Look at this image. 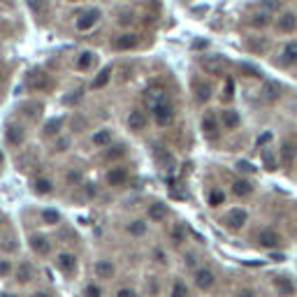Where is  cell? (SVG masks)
Segmentation results:
<instances>
[{
    "label": "cell",
    "mask_w": 297,
    "mask_h": 297,
    "mask_svg": "<svg viewBox=\"0 0 297 297\" xmlns=\"http://www.w3.org/2000/svg\"><path fill=\"white\" fill-rule=\"evenodd\" d=\"M100 17H102V12L98 10V7H91V10L82 12L77 17V21H75V26H77V30H91L93 26H98Z\"/></svg>",
    "instance_id": "1"
},
{
    "label": "cell",
    "mask_w": 297,
    "mask_h": 297,
    "mask_svg": "<svg viewBox=\"0 0 297 297\" xmlns=\"http://www.w3.org/2000/svg\"><path fill=\"white\" fill-rule=\"evenodd\" d=\"M151 109H154V119H156L158 126L165 128V126H170V123L174 121V109H172V105H167L165 100L158 102V105H154Z\"/></svg>",
    "instance_id": "2"
},
{
    "label": "cell",
    "mask_w": 297,
    "mask_h": 297,
    "mask_svg": "<svg viewBox=\"0 0 297 297\" xmlns=\"http://www.w3.org/2000/svg\"><path fill=\"white\" fill-rule=\"evenodd\" d=\"M258 244L263 248H281V244H283V239H281V235L276 230H270V228H265V230L258 232Z\"/></svg>",
    "instance_id": "3"
},
{
    "label": "cell",
    "mask_w": 297,
    "mask_h": 297,
    "mask_svg": "<svg viewBox=\"0 0 297 297\" xmlns=\"http://www.w3.org/2000/svg\"><path fill=\"white\" fill-rule=\"evenodd\" d=\"M246 220H248V214L244 209H232V211H228V216H226V226L230 228V230H239V228H244Z\"/></svg>",
    "instance_id": "4"
},
{
    "label": "cell",
    "mask_w": 297,
    "mask_h": 297,
    "mask_svg": "<svg viewBox=\"0 0 297 297\" xmlns=\"http://www.w3.org/2000/svg\"><path fill=\"white\" fill-rule=\"evenodd\" d=\"M56 267L63 272V274H72L77 270V258L72 253H58L56 255Z\"/></svg>",
    "instance_id": "5"
},
{
    "label": "cell",
    "mask_w": 297,
    "mask_h": 297,
    "mask_svg": "<svg viewBox=\"0 0 297 297\" xmlns=\"http://www.w3.org/2000/svg\"><path fill=\"white\" fill-rule=\"evenodd\" d=\"M132 47H137V35H132V33H123L114 40V49H119V51H128Z\"/></svg>",
    "instance_id": "6"
},
{
    "label": "cell",
    "mask_w": 297,
    "mask_h": 297,
    "mask_svg": "<svg viewBox=\"0 0 297 297\" xmlns=\"http://www.w3.org/2000/svg\"><path fill=\"white\" fill-rule=\"evenodd\" d=\"M126 179H128L126 167H112V170L107 172V183H109V186H123Z\"/></svg>",
    "instance_id": "7"
},
{
    "label": "cell",
    "mask_w": 297,
    "mask_h": 297,
    "mask_svg": "<svg viewBox=\"0 0 297 297\" xmlns=\"http://www.w3.org/2000/svg\"><path fill=\"white\" fill-rule=\"evenodd\" d=\"M144 126H146V116H144L139 109H132L130 114H128V128L139 132V130H144Z\"/></svg>",
    "instance_id": "8"
},
{
    "label": "cell",
    "mask_w": 297,
    "mask_h": 297,
    "mask_svg": "<svg viewBox=\"0 0 297 297\" xmlns=\"http://www.w3.org/2000/svg\"><path fill=\"white\" fill-rule=\"evenodd\" d=\"M195 283H198V288H202V290H209V288L214 286V272L198 270L195 272Z\"/></svg>",
    "instance_id": "9"
},
{
    "label": "cell",
    "mask_w": 297,
    "mask_h": 297,
    "mask_svg": "<svg viewBox=\"0 0 297 297\" xmlns=\"http://www.w3.org/2000/svg\"><path fill=\"white\" fill-rule=\"evenodd\" d=\"M276 26H279V30H283V33H290V30L297 28V17L292 12H283L279 17V23H276Z\"/></svg>",
    "instance_id": "10"
},
{
    "label": "cell",
    "mask_w": 297,
    "mask_h": 297,
    "mask_svg": "<svg viewBox=\"0 0 297 297\" xmlns=\"http://www.w3.org/2000/svg\"><path fill=\"white\" fill-rule=\"evenodd\" d=\"M30 246H33V251L38 255H47L51 251L49 239H47V237H42V235H35L33 239H30Z\"/></svg>",
    "instance_id": "11"
},
{
    "label": "cell",
    "mask_w": 297,
    "mask_h": 297,
    "mask_svg": "<svg viewBox=\"0 0 297 297\" xmlns=\"http://www.w3.org/2000/svg\"><path fill=\"white\" fill-rule=\"evenodd\" d=\"M109 79H112V67H102V70L95 75L93 82H91V88H93V91H100V88H105L107 84H109Z\"/></svg>",
    "instance_id": "12"
},
{
    "label": "cell",
    "mask_w": 297,
    "mask_h": 297,
    "mask_svg": "<svg viewBox=\"0 0 297 297\" xmlns=\"http://www.w3.org/2000/svg\"><path fill=\"white\" fill-rule=\"evenodd\" d=\"M274 286L283 297H288V295L295 292V286H292V281L288 279V276H274Z\"/></svg>",
    "instance_id": "13"
},
{
    "label": "cell",
    "mask_w": 297,
    "mask_h": 297,
    "mask_svg": "<svg viewBox=\"0 0 297 297\" xmlns=\"http://www.w3.org/2000/svg\"><path fill=\"white\" fill-rule=\"evenodd\" d=\"M193 91H195V100L198 102H207L211 98V86L204 82H195L193 84Z\"/></svg>",
    "instance_id": "14"
},
{
    "label": "cell",
    "mask_w": 297,
    "mask_h": 297,
    "mask_svg": "<svg viewBox=\"0 0 297 297\" xmlns=\"http://www.w3.org/2000/svg\"><path fill=\"white\" fill-rule=\"evenodd\" d=\"M270 21H272V14L267 10H263V12H255V14H251V19H248V23L253 28H265V26H270Z\"/></svg>",
    "instance_id": "15"
},
{
    "label": "cell",
    "mask_w": 297,
    "mask_h": 297,
    "mask_svg": "<svg viewBox=\"0 0 297 297\" xmlns=\"http://www.w3.org/2000/svg\"><path fill=\"white\" fill-rule=\"evenodd\" d=\"M281 61H283V65H295L297 63V42H290L283 47V51H281Z\"/></svg>",
    "instance_id": "16"
},
{
    "label": "cell",
    "mask_w": 297,
    "mask_h": 297,
    "mask_svg": "<svg viewBox=\"0 0 297 297\" xmlns=\"http://www.w3.org/2000/svg\"><path fill=\"white\" fill-rule=\"evenodd\" d=\"M232 193H235L237 198H246V195L253 193V186H251V181H246V179H237V181L232 183Z\"/></svg>",
    "instance_id": "17"
},
{
    "label": "cell",
    "mask_w": 297,
    "mask_h": 297,
    "mask_svg": "<svg viewBox=\"0 0 297 297\" xmlns=\"http://www.w3.org/2000/svg\"><path fill=\"white\" fill-rule=\"evenodd\" d=\"M148 218L156 220V223H160V220L167 218V207L160 202H154L151 207H148Z\"/></svg>",
    "instance_id": "18"
},
{
    "label": "cell",
    "mask_w": 297,
    "mask_h": 297,
    "mask_svg": "<svg viewBox=\"0 0 297 297\" xmlns=\"http://www.w3.org/2000/svg\"><path fill=\"white\" fill-rule=\"evenodd\" d=\"M7 142L14 144V146L23 144V130H21V126H14V123H10V126H7Z\"/></svg>",
    "instance_id": "19"
},
{
    "label": "cell",
    "mask_w": 297,
    "mask_h": 297,
    "mask_svg": "<svg viewBox=\"0 0 297 297\" xmlns=\"http://www.w3.org/2000/svg\"><path fill=\"white\" fill-rule=\"evenodd\" d=\"M202 130L207 137H216V135H218V123H216L214 114H207L202 119Z\"/></svg>",
    "instance_id": "20"
},
{
    "label": "cell",
    "mask_w": 297,
    "mask_h": 297,
    "mask_svg": "<svg viewBox=\"0 0 297 297\" xmlns=\"http://www.w3.org/2000/svg\"><path fill=\"white\" fill-rule=\"evenodd\" d=\"M28 84H30V88H38V91H44V88H49V77H47L44 72H35V75H30Z\"/></svg>",
    "instance_id": "21"
},
{
    "label": "cell",
    "mask_w": 297,
    "mask_h": 297,
    "mask_svg": "<svg viewBox=\"0 0 297 297\" xmlns=\"http://www.w3.org/2000/svg\"><path fill=\"white\" fill-rule=\"evenodd\" d=\"M28 3H30V10H33V14L38 19H47L49 17V7H47V3H44V0H28Z\"/></svg>",
    "instance_id": "22"
},
{
    "label": "cell",
    "mask_w": 297,
    "mask_h": 297,
    "mask_svg": "<svg viewBox=\"0 0 297 297\" xmlns=\"http://www.w3.org/2000/svg\"><path fill=\"white\" fill-rule=\"evenodd\" d=\"M220 119H223V126L226 128H237L239 126V121H242V119H239V114H237L235 109H223V114H220Z\"/></svg>",
    "instance_id": "23"
},
{
    "label": "cell",
    "mask_w": 297,
    "mask_h": 297,
    "mask_svg": "<svg viewBox=\"0 0 297 297\" xmlns=\"http://www.w3.org/2000/svg\"><path fill=\"white\" fill-rule=\"evenodd\" d=\"M95 65V54L93 51H84L77 58V70H91Z\"/></svg>",
    "instance_id": "24"
},
{
    "label": "cell",
    "mask_w": 297,
    "mask_h": 297,
    "mask_svg": "<svg viewBox=\"0 0 297 297\" xmlns=\"http://www.w3.org/2000/svg\"><path fill=\"white\" fill-rule=\"evenodd\" d=\"M95 274H98L100 279H112V274H114V265H112L109 260H100V263L95 265Z\"/></svg>",
    "instance_id": "25"
},
{
    "label": "cell",
    "mask_w": 297,
    "mask_h": 297,
    "mask_svg": "<svg viewBox=\"0 0 297 297\" xmlns=\"http://www.w3.org/2000/svg\"><path fill=\"white\" fill-rule=\"evenodd\" d=\"M202 67L211 75H220L223 72V61L220 58H202Z\"/></svg>",
    "instance_id": "26"
},
{
    "label": "cell",
    "mask_w": 297,
    "mask_h": 297,
    "mask_svg": "<svg viewBox=\"0 0 297 297\" xmlns=\"http://www.w3.org/2000/svg\"><path fill=\"white\" fill-rule=\"evenodd\" d=\"M95 146H112V130H98L93 135Z\"/></svg>",
    "instance_id": "27"
},
{
    "label": "cell",
    "mask_w": 297,
    "mask_h": 297,
    "mask_svg": "<svg viewBox=\"0 0 297 297\" xmlns=\"http://www.w3.org/2000/svg\"><path fill=\"white\" fill-rule=\"evenodd\" d=\"M17 279L21 281V283H28V281L33 279V267H30L28 263H21L17 267Z\"/></svg>",
    "instance_id": "28"
},
{
    "label": "cell",
    "mask_w": 297,
    "mask_h": 297,
    "mask_svg": "<svg viewBox=\"0 0 297 297\" xmlns=\"http://www.w3.org/2000/svg\"><path fill=\"white\" fill-rule=\"evenodd\" d=\"M128 232H130L132 237H142L144 232H146V223H144V220H132L130 226H128Z\"/></svg>",
    "instance_id": "29"
},
{
    "label": "cell",
    "mask_w": 297,
    "mask_h": 297,
    "mask_svg": "<svg viewBox=\"0 0 297 297\" xmlns=\"http://www.w3.org/2000/svg\"><path fill=\"white\" fill-rule=\"evenodd\" d=\"M172 297H188V288L183 281H174V286H172Z\"/></svg>",
    "instance_id": "30"
},
{
    "label": "cell",
    "mask_w": 297,
    "mask_h": 297,
    "mask_svg": "<svg viewBox=\"0 0 297 297\" xmlns=\"http://www.w3.org/2000/svg\"><path fill=\"white\" fill-rule=\"evenodd\" d=\"M35 191H38L40 195L51 193V181H49V179H38V181H35Z\"/></svg>",
    "instance_id": "31"
},
{
    "label": "cell",
    "mask_w": 297,
    "mask_h": 297,
    "mask_svg": "<svg viewBox=\"0 0 297 297\" xmlns=\"http://www.w3.org/2000/svg\"><path fill=\"white\" fill-rule=\"evenodd\" d=\"M263 160H265V165H267V170H276V167H279L276 156L272 154V151H263Z\"/></svg>",
    "instance_id": "32"
},
{
    "label": "cell",
    "mask_w": 297,
    "mask_h": 297,
    "mask_svg": "<svg viewBox=\"0 0 297 297\" xmlns=\"http://www.w3.org/2000/svg\"><path fill=\"white\" fill-rule=\"evenodd\" d=\"M132 21H135V14H132V12H128V10L119 12V23H121V26H130Z\"/></svg>",
    "instance_id": "33"
},
{
    "label": "cell",
    "mask_w": 297,
    "mask_h": 297,
    "mask_svg": "<svg viewBox=\"0 0 297 297\" xmlns=\"http://www.w3.org/2000/svg\"><path fill=\"white\" fill-rule=\"evenodd\" d=\"M223 200H226V195L220 191H211V195H209V204L211 207H220L223 204Z\"/></svg>",
    "instance_id": "34"
},
{
    "label": "cell",
    "mask_w": 297,
    "mask_h": 297,
    "mask_svg": "<svg viewBox=\"0 0 297 297\" xmlns=\"http://www.w3.org/2000/svg\"><path fill=\"white\" fill-rule=\"evenodd\" d=\"M292 158H295V144H292V142L288 144L286 142V144H283V160H286V163H290Z\"/></svg>",
    "instance_id": "35"
},
{
    "label": "cell",
    "mask_w": 297,
    "mask_h": 297,
    "mask_svg": "<svg viewBox=\"0 0 297 297\" xmlns=\"http://www.w3.org/2000/svg\"><path fill=\"white\" fill-rule=\"evenodd\" d=\"M84 295H86V297H100L102 292H100V288H98V286H93V283H91V286H86Z\"/></svg>",
    "instance_id": "36"
},
{
    "label": "cell",
    "mask_w": 297,
    "mask_h": 297,
    "mask_svg": "<svg viewBox=\"0 0 297 297\" xmlns=\"http://www.w3.org/2000/svg\"><path fill=\"white\" fill-rule=\"evenodd\" d=\"M42 218L47 220V223H58V214H56V211H42Z\"/></svg>",
    "instance_id": "37"
},
{
    "label": "cell",
    "mask_w": 297,
    "mask_h": 297,
    "mask_svg": "<svg viewBox=\"0 0 297 297\" xmlns=\"http://www.w3.org/2000/svg\"><path fill=\"white\" fill-rule=\"evenodd\" d=\"M126 151H123V146H114V151H112V146H109V151H107V158H119V156H123Z\"/></svg>",
    "instance_id": "38"
},
{
    "label": "cell",
    "mask_w": 297,
    "mask_h": 297,
    "mask_svg": "<svg viewBox=\"0 0 297 297\" xmlns=\"http://www.w3.org/2000/svg\"><path fill=\"white\" fill-rule=\"evenodd\" d=\"M12 272V265L7 260H0V276H7Z\"/></svg>",
    "instance_id": "39"
},
{
    "label": "cell",
    "mask_w": 297,
    "mask_h": 297,
    "mask_svg": "<svg viewBox=\"0 0 297 297\" xmlns=\"http://www.w3.org/2000/svg\"><path fill=\"white\" fill-rule=\"evenodd\" d=\"M276 7H279V0H265L263 3V10H267V12L276 10Z\"/></svg>",
    "instance_id": "40"
},
{
    "label": "cell",
    "mask_w": 297,
    "mask_h": 297,
    "mask_svg": "<svg viewBox=\"0 0 297 297\" xmlns=\"http://www.w3.org/2000/svg\"><path fill=\"white\" fill-rule=\"evenodd\" d=\"M116 297H137V292L130 290V288H121V290L116 292Z\"/></svg>",
    "instance_id": "41"
},
{
    "label": "cell",
    "mask_w": 297,
    "mask_h": 297,
    "mask_svg": "<svg viewBox=\"0 0 297 297\" xmlns=\"http://www.w3.org/2000/svg\"><path fill=\"white\" fill-rule=\"evenodd\" d=\"M58 128H61V121H51L49 126H47V135H54V132H58Z\"/></svg>",
    "instance_id": "42"
},
{
    "label": "cell",
    "mask_w": 297,
    "mask_h": 297,
    "mask_svg": "<svg viewBox=\"0 0 297 297\" xmlns=\"http://www.w3.org/2000/svg\"><path fill=\"white\" fill-rule=\"evenodd\" d=\"M172 239H174V242H181V239H183V230H181V228H174V230H172Z\"/></svg>",
    "instance_id": "43"
},
{
    "label": "cell",
    "mask_w": 297,
    "mask_h": 297,
    "mask_svg": "<svg viewBox=\"0 0 297 297\" xmlns=\"http://www.w3.org/2000/svg\"><path fill=\"white\" fill-rule=\"evenodd\" d=\"M232 93H235V84H232L230 79H228V84H226V95H228V98H230Z\"/></svg>",
    "instance_id": "44"
},
{
    "label": "cell",
    "mask_w": 297,
    "mask_h": 297,
    "mask_svg": "<svg viewBox=\"0 0 297 297\" xmlns=\"http://www.w3.org/2000/svg\"><path fill=\"white\" fill-rule=\"evenodd\" d=\"M237 167H239V170H242V172H251V165H248L246 160H242V163H239V165H237Z\"/></svg>",
    "instance_id": "45"
},
{
    "label": "cell",
    "mask_w": 297,
    "mask_h": 297,
    "mask_svg": "<svg viewBox=\"0 0 297 297\" xmlns=\"http://www.w3.org/2000/svg\"><path fill=\"white\" fill-rule=\"evenodd\" d=\"M270 139H272V135H270V132H265L263 137L258 139V144H265V142H270Z\"/></svg>",
    "instance_id": "46"
},
{
    "label": "cell",
    "mask_w": 297,
    "mask_h": 297,
    "mask_svg": "<svg viewBox=\"0 0 297 297\" xmlns=\"http://www.w3.org/2000/svg\"><path fill=\"white\" fill-rule=\"evenodd\" d=\"M237 297H255V295H253V290H242Z\"/></svg>",
    "instance_id": "47"
},
{
    "label": "cell",
    "mask_w": 297,
    "mask_h": 297,
    "mask_svg": "<svg viewBox=\"0 0 297 297\" xmlns=\"http://www.w3.org/2000/svg\"><path fill=\"white\" fill-rule=\"evenodd\" d=\"M67 179H70V181H77V179H79V172H70V174H67Z\"/></svg>",
    "instance_id": "48"
},
{
    "label": "cell",
    "mask_w": 297,
    "mask_h": 297,
    "mask_svg": "<svg viewBox=\"0 0 297 297\" xmlns=\"http://www.w3.org/2000/svg\"><path fill=\"white\" fill-rule=\"evenodd\" d=\"M156 260H158V263H165V255H163V253L158 251V253H156Z\"/></svg>",
    "instance_id": "49"
},
{
    "label": "cell",
    "mask_w": 297,
    "mask_h": 297,
    "mask_svg": "<svg viewBox=\"0 0 297 297\" xmlns=\"http://www.w3.org/2000/svg\"><path fill=\"white\" fill-rule=\"evenodd\" d=\"M33 297H49V295H47V292H35Z\"/></svg>",
    "instance_id": "50"
},
{
    "label": "cell",
    "mask_w": 297,
    "mask_h": 297,
    "mask_svg": "<svg viewBox=\"0 0 297 297\" xmlns=\"http://www.w3.org/2000/svg\"><path fill=\"white\" fill-rule=\"evenodd\" d=\"M0 165H3V154H0Z\"/></svg>",
    "instance_id": "51"
},
{
    "label": "cell",
    "mask_w": 297,
    "mask_h": 297,
    "mask_svg": "<svg viewBox=\"0 0 297 297\" xmlns=\"http://www.w3.org/2000/svg\"><path fill=\"white\" fill-rule=\"evenodd\" d=\"M3 297H14V295H3Z\"/></svg>",
    "instance_id": "52"
},
{
    "label": "cell",
    "mask_w": 297,
    "mask_h": 297,
    "mask_svg": "<svg viewBox=\"0 0 297 297\" xmlns=\"http://www.w3.org/2000/svg\"><path fill=\"white\" fill-rule=\"evenodd\" d=\"M72 3H77V0H72Z\"/></svg>",
    "instance_id": "53"
}]
</instances>
